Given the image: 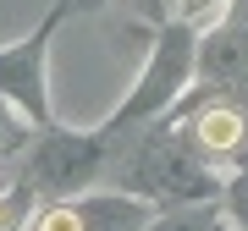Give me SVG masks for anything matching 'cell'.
Wrapping results in <instances>:
<instances>
[{
    "label": "cell",
    "instance_id": "1",
    "mask_svg": "<svg viewBox=\"0 0 248 231\" xmlns=\"http://www.w3.org/2000/svg\"><path fill=\"white\" fill-rule=\"evenodd\" d=\"M199 143H204V149H215V154H226V149H237V143H243V116L237 110H204L199 116Z\"/></svg>",
    "mask_w": 248,
    "mask_h": 231
},
{
    "label": "cell",
    "instance_id": "2",
    "mask_svg": "<svg viewBox=\"0 0 248 231\" xmlns=\"http://www.w3.org/2000/svg\"><path fill=\"white\" fill-rule=\"evenodd\" d=\"M33 231H83V215L78 209H50V215H39Z\"/></svg>",
    "mask_w": 248,
    "mask_h": 231
},
{
    "label": "cell",
    "instance_id": "3",
    "mask_svg": "<svg viewBox=\"0 0 248 231\" xmlns=\"http://www.w3.org/2000/svg\"><path fill=\"white\" fill-rule=\"evenodd\" d=\"M221 11V0H182V17L187 22H204V17H215Z\"/></svg>",
    "mask_w": 248,
    "mask_h": 231
}]
</instances>
